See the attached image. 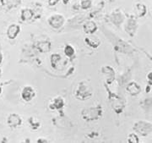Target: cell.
<instances>
[{"label":"cell","mask_w":152,"mask_h":143,"mask_svg":"<svg viewBox=\"0 0 152 143\" xmlns=\"http://www.w3.org/2000/svg\"><path fill=\"white\" fill-rule=\"evenodd\" d=\"M134 130L143 136H146L150 132L152 131V125L145 121H139L134 125Z\"/></svg>","instance_id":"cell-1"},{"label":"cell","mask_w":152,"mask_h":143,"mask_svg":"<svg viewBox=\"0 0 152 143\" xmlns=\"http://www.w3.org/2000/svg\"><path fill=\"white\" fill-rule=\"evenodd\" d=\"M49 23L53 27L59 28L60 26H62V25L64 23V18L59 15H53L50 18Z\"/></svg>","instance_id":"cell-2"},{"label":"cell","mask_w":152,"mask_h":143,"mask_svg":"<svg viewBox=\"0 0 152 143\" xmlns=\"http://www.w3.org/2000/svg\"><path fill=\"white\" fill-rule=\"evenodd\" d=\"M34 95L35 93H34L32 88L30 87H26L24 88V90L22 92V98L26 102H30L34 98Z\"/></svg>","instance_id":"cell-3"},{"label":"cell","mask_w":152,"mask_h":143,"mask_svg":"<svg viewBox=\"0 0 152 143\" xmlns=\"http://www.w3.org/2000/svg\"><path fill=\"white\" fill-rule=\"evenodd\" d=\"M8 123L11 127H16L21 124V120L17 114H10L8 119Z\"/></svg>","instance_id":"cell-4"},{"label":"cell","mask_w":152,"mask_h":143,"mask_svg":"<svg viewBox=\"0 0 152 143\" xmlns=\"http://www.w3.org/2000/svg\"><path fill=\"white\" fill-rule=\"evenodd\" d=\"M20 32V26H17V25H11L10 26L8 29V37L10 39L15 38L18 35V33Z\"/></svg>","instance_id":"cell-5"},{"label":"cell","mask_w":152,"mask_h":143,"mask_svg":"<svg viewBox=\"0 0 152 143\" xmlns=\"http://www.w3.org/2000/svg\"><path fill=\"white\" fill-rule=\"evenodd\" d=\"M127 89H128V92L132 95H137L140 92V87L135 82H131L130 84H129Z\"/></svg>","instance_id":"cell-6"},{"label":"cell","mask_w":152,"mask_h":143,"mask_svg":"<svg viewBox=\"0 0 152 143\" xmlns=\"http://www.w3.org/2000/svg\"><path fill=\"white\" fill-rule=\"evenodd\" d=\"M96 26L95 24V22L93 21H88L84 26V31L86 32V33H93L96 32Z\"/></svg>","instance_id":"cell-7"},{"label":"cell","mask_w":152,"mask_h":143,"mask_svg":"<svg viewBox=\"0 0 152 143\" xmlns=\"http://www.w3.org/2000/svg\"><path fill=\"white\" fill-rule=\"evenodd\" d=\"M33 16V12L31 10L29 9H26V10H24L22 11L21 14V18L23 21H29L31 20Z\"/></svg>","instance_id":"cell-8"},{"label":"cell","mask_w":152,"mask_h":143,"mask_svg":"<svg viewBox=\"0 0 152 143\" xmlns=\"http://www.w3.org/2000/svg\"><path fill=\"white\" fill-rule=\"evenodd\" d=\"M38 48L42 52H48L50 49V43L48 42H42L38 44Z\"/></svg>","instance_id":"cell-9"},{"label":"cell","mask_w":152,"mask_h":143,"mask_svg":"<svg viewBox=\"0 0 152 143\" xmlns=\"http://www.w3.org/2000/svg\"><path fill=\"white\" fill-rule=\"evenodd\" d=\"M64 52H65V54L67 55V56H69V57H71L72 55L74 54V53H75L74 48H73L72 47H70V46H67L65 48Z\"/></svg>","instance_id":"cell-10"},{"label":"cell","mask_w":152,"mask_h":143,"mask_svg":"<svg viewBox=\"0 0 152 143\" xmlns=\"http://www.w3.org/2000/svg\"><path fill=\"white\" fill-rule=\"evenodd\" d=\"M128 141L129 142H139V138L134 134H131L129 135V137L128 138Z\"/></svg>","instance_id":"cell-11"},{"label":"cell","mask_w":152,"mask_h":143,"mask_svg":"<svg viewBox=\"0 0 152 143\" xmlns=\"http://www.w3.org/2000/svg\"><path fill=\"white\" fill-rule=\"evenodd\" d=\"M54 104L56 105V108H57V109H59V108H61V107H63V105H64V102H63V100H62L61 98H58L54 102Z\"/></svg>","instance_id":"cell-12"},{"label":"cell","mask_w":152,"mask_h":143,"mask_svg":"<svg viewBox=\"0 0 152 143\" xmlns=\"http://www.w3.org/2000/svg\"><path fill=\"white\" fill-rule=\"evenodd\" d=\"M91 0H84V1L82 2L81 6L84 9H87V8H89V7L91 6Z\"/></svg>","instance_id":"cell-13"},{"label":"cell","mask_w":152,"mask_h":143,"mask_svg":"<svg viewBox=\"0 0 152 143\" xmlns=\"http://www.w3.org/2000/svg\"><path fill=\"white\" fill-rule=\"evenodd\" d=\"M58 2V0H49V4H50L51 5H54V4H56Z\"/></svg>","instance_id":"cell-14"},{"label":"cell","mask_w":152,"mask_h":143,"mask_svg":"<svg viewBox=\"0 0 152 143\" xmlns=\"http://www.w3.org/2000/svg\"><path fill=\"white\" fill-rule=\"evenodd\" d=\"M148 77H149V79H152V73H150V75L148 76Z\"/></svg>","instance_id":"cell-15"},{"label":"cell","mask_w":152,"mask_h":143,"mask_svg":"<svg viewBox=\"0 0 152 143\" xmlns=\"http://www.w3.org/2000/svg\"><path fill=\"white\" fill-rule=\"evenodd\" d=\"M2 54H1V52H0V64H1V62H2Z\"/></svg>","instance_id":"cell-16"},{"label":"cell","mask_w":152,"mask_h":143,"mask_svg":"<svg viewBox=\"0 0 152 143\" xmlns=\"http://www.w3.org/2000/svg\"><path fill=\"white\" fill-rule=\"evenodd\" d=\"M0 93H1V88H0Z\"/></svg>","instance_id":"cell-17"}]
</instances>
